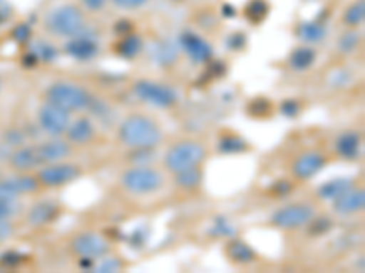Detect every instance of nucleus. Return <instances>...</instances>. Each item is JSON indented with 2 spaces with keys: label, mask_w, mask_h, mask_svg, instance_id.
Masks as SVG:
<instances>
[{
  "label": "nucleus",
  "mask_w": 365,
  "mask_h": 273,
  "mask_svg": "<svg viewBox=\"0 0 365 273\" xmlns=\"http://www.w3.org/2000/svg\"><path fill=\"white\" fill-rule=\"evenodd\" d=\"M119 141L133 149H154L161 144L163 132L154 119L145 115H132L119 126Z\"/></svg>",
  "instance_id": "obj_1"
},
{
  "label": "nucleus",
  "mask_w": 365,
  "mask_h": 273,
  "mask_svg": "<svg viewBox=\"0 0 365 273\" xmlns=\"http://www.w3.org/2000/svg\"><path fill=\"white\" fill-rule=\"evenodd\" d=\"M46 99L57 108L66 109L68 113L83 112L93 104V99L84 87L73 82H66V80H58V82L51 84L46 91Z\"/></svg>",
  "instance_id": "obj_2"
},
{
  "label": "nucleus",
  "mask_w": 365,
  "mask_h": 273,
  "mask_svg": "<svg viewBox=\"0 0 365 273\" xmlns=\"http://www.w3.org/2000/svg\"><path fill=\"white\" fill-rule=\"evenodd\" d=\"M44 26L55 37H77L84 29V15L77 6H58L46 15Z\"/></svg>",
  "instance_id": "obj_3"
},
{
  "label": "nucleus",
  "mask_w": 365,
  "mask_h": 273,
  "mask_svg": "<svg viewBox=\"0 0 365 273\" xmlns=\"http://www.w3.org/2000/svg\"><path fill=\"white\" fill-rule=\"evenodd\" d=\"M207 157V149L201 142L195 141H181L168 149L165 157V166L172 173L188 170L194 166H200Z\"/></svg>",
  "instance_id": "obj_4"
},
{
  "label": "nucleus",
  "mask_w": 365,
  "mask_h": 273,
  "mask_svg": "<svg viewBox=\"0 0 365 273\" xmlns=\"http://www.w3.org/2000/svg\"><path fill=\"white\" fill-rule=\"evenodd\" d=\"M161 171L150 168V166H135L120 177V184L126 191L133 195H148L158 191L163 186Z\"/></svg>",
  "instance_id": "obj_5"
},
{
  "label": "nucleus",
  "mask_w": 365,
  "mask_h": 273,
  "mask_svg": "<svg viewBox=\"0 0 365 273\" xmlns=\"http://www.w3.org/2000/svg\"><path fill=\"white\" fill-rule=\"evenodd\" d=\"M316 217L314 208L309 204H287L272 213L270 223L282 230H298V228L307 226Z\"/></svg>",
  "instance_id": "obj_6"
},
{
  "label": "nucleus",
  "mask_w": 365,
  "mask_h": 273,
  "mask_svg": "<svg viewBox=\"0 0 365 273\" xmlns=\"http://www.w3.org/2000/svg\"><path fill=\"white\" fill-rule=\"evenodd\" d=\"M133 91H135V95L139 99L152 104V106H158V108H170L178 100L174 90H170L168 86H163L159 82H154V80H139L133 86Z\"/></svg>",
  "instance_id": "obj_7"
},
{
  "label": "nucleus",
  "mask_w": 365,
  "mask_h": 273,
  "mask_svg": "<svg viewBox=\"0 0 365 273\" xmlns=\"http://www.w3.org/2000/svg\"><path fill=\"white\" fill-rule=\"evenodd\" d=\"M81 168L75 164H58V162H51L50 166H44L38 171V181L42 186L48 188H58L64 184H70L75 178H79Z\"/></svg>",
  "instance_id": "obj_8"
},
{
  "label": "nucleus",
  "mask_w": 365,
  "mask_h": 273,
  "mask_svg": "<svg viewBox=\"0 0 365 273\" xmlns=\"http://www.w3.org/2000/svg\"><path fill=\"white\" fill-rule=\"evenodd\" d=\"M71 250L79 257H86V259L96 261V259L110 252V245L108 240L104 239L103 235H99V233L88 232L81 233V235H77L71 240Z\"/></svg>",
  "instance_id": "obj_9"
},
{
  "label": "nucleus",
  "mask_w": 365,
  "mask_h": 273,
  "mask_svg": "<svg viewBox=\"0 0 365 273\" xmlns=\"http://www.w3.org/2000/svg\"><path fill=\"white\" fill-rule=\"evenodd\" d=\"M38 122H41V128L46 133L58 136L66 133L68 126H70V113L48 102L38 112Z\"/></svg>",
  "instance_id": "obj_10"
},
{
  "label": "nucleus",
  "mask_w": 365,
  "mask_h": 273,
  "mask_svg": "<svg viewBox=\"0 0 365 273\" xmlns=\"http://www.w3.org/2000/svg\"><path fill=\"white\" fill-rule=\"evenodd\" d=\"M325 162H327V159H325V155L322 151H314V149L312 151H305L292 164V173L299 181H307V178L314 177L318 171L324 170Z\"/></svg>",
  "instance_id": "obj_11"
},
{
  "label": "nucleus",
  "mask_w": 365,
  "mask_h": 273,
  "mask_svg": "<svg viewBox=\"0 0 365 273\" xmlns=\"http://www.w3.org/2000/svg\"><path fill=\"white\" fill-rule=\"evenodd\" d=\"M179 42H181V48L185 50V53H187L195 64H205L212 58V46L208 44L205 38H201L200 35L187 31V33L181 35Z\"/></svg>",
  "instance_id": "obj_12"
},
{
  "label": "nucleus",
  "mask_w": 365,
  "mask_h": 273,
  "mask_svg": "<svg viewBox=\"0 0 365 273\" xmlns=\"http://www.w3.org/2000/svg\"><path fill=\"white\" fill-rule=\"evenodd\" d=\"M97 51H99L97 42L91 37L81 33L77 37H71L66 44V53L77 60H90V58L96 57Z\"/></svg>",
  "instance_id": "obj_13"
},
{
  "label": "nucleus",
  "mask_w": 365,
  "mask_h": 273,
  "mask_svg": "<svg viewBox=\"0 0 365 273\" xmlns=\"http://www.w3.org/2000/svg\"><path fill=\"white\" fill-rule=\"evenodd\" d=\"M332 203H334V211L336 213H340V215H353V213H358V211L364 210L365 191L351 188V190L345 191L341 197H338Z\"/></svg>",
  "instance_id": "obj_14"
},
{
  "label": "nucleus",
  "mask_w": 365,
  "mask_h": 273,
  "mask_svg": "<svg viewBox=\"0 0 365 273\" xmlns=\"http://www.w3.org/2000/svg\"><path fill=\"white\" fill-rule=\"evenodd\" d=\"M66 135H68V142L71 144H88L91 142V139L96 136V128L91 124V120L86 119V117H81L77 119L75 122H70L66 129Z\"/></svg>",
  "instance_id": "obj_15"
},
{
  "label": "nucleus",
  "mask_w": 365,
  "mask_h": 273,
  "mask_svg": "<svg viewBox=\"0 0 365 273\" xmlns=\"http://www.w3.org/2000/svg\"><path fill=\"white\" fill-rule=\"evenodd\" d=\"M9 162H11V166L15 168V170L22 171V173L34 170V168H37V166L42 164L38 149L31 148V146H29V148H19L17 151L11 155Z\"/></svg>",
  "instance_id": "obj_16"
},
{
  "label": "nucleus",
  "mask_w": 365,
  "mask_h": 273,
  "mask_svg": "<svg viewBox=\"0 0 365 273\" xmlns=\"http://www.w3.org/2000/svg\"><path fill=\"white\" fill-rule=\"evenodd\" d=\"M38 155H41L42 164H51L66 159L71 154V146L66 141H50L46 144L38 146Z\"/></svg>",
  "instance_id": "obj_17"
},
{
  "label": "nucleus",
  "mask_w": 365,
  "mask_h": 273,
  "mask_svg": "<svg viewBox=\"0 0 365 273\" xmlns=\"http://www.w3.org/2000/svg\"><path fill=\"white\" fill-rule=\"evenodd\" d=\"M58 206L55 203H37L31 206L28 213V223L35 228L46 226L57 219Z\"/></svg>",
  "instance_id": "obj_18"
},
{
  "label": "nucleus",
  "mask_w": 365,
  "mask_h": 273,
  "mask_svg": "<svg viewBox=\"0 0 365 273\" xmlns=\"http://www.w3.org/2000/svg\"><path fill=\"white\" fill-rule=\"evenodd\" d=\"M225 252H227L228 259L232 262H237V264H249V262L256 261V252L247 245L245 240H230Z\"/></svg>",
  "instance_id": "obj_19"
},
{
  "label": "nucleus",
  "mask_w": 365,
  "mask_h": 273,
  "mask_svg": "<svg viewBox=\"0 0 365 273\" xmlns=\"http://www.w3.org/2000/svg\"><path fill=\"white\" fill-rule=\"evenodd\" d=\"M360 144H361V139L358 133L354 132H347L344 135L338 136L336 141V151L340 157L347 159V161H353L360 155Z\"/></svg>",
  "instance_id": "obj_20"
},
{
  "label": "nucleus",
  "mask_w": 365,
  "mask_h": 273,
  "mask_svg": "<svg viewBox=\"0 0 365 273\" xmlns=\"http://www.w3.org/2000/svg\"><path fill=\"white\" fill-rule=\"evenodd\" d=\"M351 188H353V181L351 178H334V181H329L325 184H322V188L318 190V195L324 200H336L338 197H341Z\"/></svg>",
  "instance_id": "obj_21"
},
{
  "label": "nucleus",
  "mask_w": 365,
  "mask_h": 273,
  "mask_svg": "<svg viewBox=\"0 0 365 273\" xmlns=\"http://www.w3.org/2000/svg\"><path fill=\"white\" fill-rule=\"evenodd\" d=\"M325 33H327V29L319 22H303L298 26V37L305 42H311V44L324 41Z\"/></svg>",
  "instance_id": "obj_22"
},
{
  "label": "nucleus",
  "mask_w": 365,
  "mask_h": 273,
  "mask_svg": "<svg viewBox=\"0 0 365 273\" xmlns=\"http://www.w3.org/2000/svg\"><path fill=\"white\" fill-rule=\"evenodd\" d=\"M141 48H143V41L139 35H123V38L119 41V44H117V53L120 55V57L125 58H135L137 55L141 53Z\"/></svg>",
  "instance_id": "obj_23"
},
{
  "label": "nucleus",
  "mask_w": 365,
  "mask_h": 273,
  "mask_svg": "<svg viewBox=\"0 0 365 273\" xmlns=\"http://www.w3.org/2000/svg\"><path fill=\"white\" fill-rule=\"evenodd\" d=\"M316 60V51L311 50V48H298V50L292 51L291 55V66L294 68L296 71H305L314 64Z\"/></svg>",
  "instance_id": "obj_24"
},
{
  "label": "nucleus",
  "mask_w": 365,
  "mask_h": 273,
  "mask_svg": "<svg viewBox=\"0 0 365 273\" xmlns=\"http://www.w3.org/2000/svg\"><path fill=\"white\" fill-rule=\"evenodd\" d=\"M174 175H175V184H178L179 188H187V190L200 186L201 178H203L200 166H194V168H188V170L178 171V173Z\"/></svg>",
  "instance_id": "obj_25"
},
{
  "label": "nucleus",
  "mask_w": 365,
  "mask_h": 273,
  "mask_svg": "<svg viewBox=\"0 0 365 273\" xmlns=\"http://www.w3.org/2000/svg\"><path fill=\"white\" fill-rule=\"evenodd\" d=\"M249 149V144H247L245 139H241L237 135H225L221 136L220 141V151L227 155H236L241 154V151H247Z\"/></svg>",
  "instance_id": "obj_26"
},
{
  "label": "nucleus",
  "mask_w": 365,
  "mask_h": 273,
  "mask_svg": "<svg viewBox=\"0 0 365 273\" xmlns=\"http://www.w3.org/2000/svg\"><path fill=\"white\" fill-rule=\"evenodd\" d=\"M365 21V4L364 2H354L353 6H349L347 11L344 15V22L349 28H356V26L364 24Z\"/></svg>",
  "instance_id": "obj_27"
},
{
  "label": "nucleus",
  "mask_w": 365,
  "mask_h": 273,
  "mask_svg": "<svg viewBox=\"0 0 365 273\" xmlns=\"http://www.w3.org/2000/svg\"><path fill=\"white\" fill-rule=\"evenodd\" d=\"M245 15L250 22H262L269 15V6L265 0H252L245 8Z\"/></svg>",
  "instance_id": "obj_28"
},
{
  "label": "nucleus",
  "mask_w": 365,
  "mask_h": 273,
  "mask_svg": "<svg viewBox=\"0 0 365 273\" xmlns=\"http://www.w3.org/2000/svg\"><path fill=\"white\" fill-rule=\"evenodd\" d=\"M13 182H15V186L19 188L21 195L35 193V191L38 190V186H41V181H38V177H34V175H28V173L19 175V177L13 178Z\"/></svg>",
  "instance_id": "obj_29"
},
{
  "label": "nucleus",
  "mask_w": 365,
  "mask_h": 273,
  "mask_svg": "<svg viewBox=\"0 0 365 273\" xmlns=\"http://www.w3.org/2000/svg\"><path fill=\"white\" fill-rule=\"evenodd\" d=\"M19 195H21V191L15 186L13 178H9V181L0 178V200H17Z\"/></svg>",
  "instance_id": "obj_30"
},
{
  "label": "nucleus",
  "mask_w": 365,
  "mask_h": 273,
  "mask_svg": "<svg viewBox=\"0 0 365 273\" xmlns=\"http://www.w3.org/2000/svg\"><path fill=\"white\" fill-rule=\"evenodd\" d=\"M307 226H311V230H309V232H311L312 235H324V233H327L329 230L332 228V220L316 219L314 217V219H312Z\"/></svg>",
  "instance_id": "obj_31"
},
{
  "label": "nucleus",
  "mask_w": 365,
  "mask_h": 273,
  "mask_svg": "<svg viewBox=\"0 0 365 273\" xmlns=\"http://www.w3.org/2000/svg\"><path fill=\"white\" fill-rule=\"evenodd\" d=\"M26 261V255H22V253L19 252H6L2 253V257H0V262L4 266H8V268H17L19 264H22V262Z\"/></svg>",
  "instance_id": "obj_32"
},
{
  "label": "nucleus",
  "mask_w": 365,
  "mask_h": 273,
  "mask_svg": "<svg viewBox=\"0 0 365 273\" xmlns=\"http://www.w3.org/2000/svg\"><path fill=\"white\" fill-rule=\"evenodd\" d=\"M272 106H270L269 100L265 99H256L252 104L249 106V112L250 115H256V117H263V115H269Z\"/></svg>",
  "instance_id": "obj_33"
},
{
  "label": "nucleus",
  "mask_w": 365,
  "mask_h": 273,
  "mask_svg": "<svg viewBox=\"0 0 365 273\" xmlns=\"http://www.w3.org/2000/svg\"><path fill=\"white\" fill-rule=\"evenodd\" d=\"M17 200H0V219H11L17 215Z\"/></svg>",
  "instance_id": "obj_34"
},
{
  "label": "nucleus",
  "mask_w": 365,
  "mask_h": 273,
  "mask_svg": "<svg viewBox=\"0 0 365 273\" xmlns=\"http://www.w3.org/2000/svg\"><path fill=\"white\" fill-rule=\"evenodd\" d=\"M358 42H360V37H358V33L344 35V37H341V41H340V50L344 51V53H349V51H353L354 48H356Z\"/></svg>",
  "instance_id": "obj_35"
},
{
  "label": "nucleus",
  "mask_w": 365,
  "mask_h": 273,
  "mask_svg": "<svg viewBox=\"0 0 365 273\" xmlns=\"http://www.w3.org/2000/svg\"><path fill=\"white\" fill-rule=\"evenodd\" d=\"M13 233H15V228H13L11 220L0 219V242H6L8 239H11Z\"/></svg>",
  "instance_id": "obj_36"
},
{
  "label": "nucleus",
  "mask_w": 365,
  "mask_h": 273,
  "mask_svg": "<svg viewBox=\"0 0 365 273\" xmlns=\"http://www.w3.org/2000/svg\"><path fill=\"white\" fill-rule=\"evenodd\" d=\"M112 2L117 6V8L137 9V8H143L145 4H148L150 0H112Z\"/></svg>",
  "instance_id": "obj_37"
},
{
  "label": "nucleus",
  "mask_w": 365,
  "mask_h": 273,
  "mask_svg": "<svg viewBox=\"0 0 365 273\" xmlns=\"http://www.w3.org/2000/svg\"><path fill=\"white\" fill-rule=\"evenodd\" d=\"M299 109H302V106L296 100H285L282 104V113L287 117H296L299 113Z\"/></svg>",
  "instance_id": "obj_38"
},
{
  "label": "nucleus",
  "mask_w": 365,
  "mask_h": 273,
  "mask_svg": "<svg viewBox=\"0 0 365 273\" xmlns=\"http://www.w3.org/2000/svg\"><path fill=\"white\" fill-rule=\"evenodd\" d=\"M291 190H292V184L289 181H278L272 184V191L278 195L291 193Z\"/></svg>",
  "instance_id": "obj_39"
},
{
  "label": "nucleus",
  "mask_w": 365,
  "mask_h": 273,
  "mask_svg": "<svg viewBox=\"0 0 365 273\" xmlns=\"http://www.w3.org/2000/svg\"><path fill=\"white\" fill-rule=\"evenodd\" d=\"M29 33H31V29H29L28 24L19 26L15 31H13V38H17L19 42H26L29 38Z\"/></svg>",
  "instance_id": "obj_40"
},
{
  "label": "nucleus",
  "mask_w": 365,
  "mask_h": 273,
  "mask_svg": "<svg viewBox=\"0 0 365 273\" xmlns=\"http://www.w3.org/2000/svg\"><path fill=\"white\" fill-rule=\"evenodd\" d=\"M227 46L228 48H232V50H240V48H243V46H245V35L243 33L232 35V37L227 41Z\"/></svg>",
  "instance_id": "obj_41"
},
{
  "label": "nucleus",
  "mask_w": 365,
  "mask_h": 273,
  "mask_svg": "<svg viewBox=\"0 0 365 273\" xmlns=\"http://www.w3.org/2000/svg\"><path fill=\"white\" fill-rule=\"evenodd\" d=\"M106 2H108V0H83L84 8H86L88 11H101V9L106 6Z\"/></svg>",
  "instance_id": "obj_42"
},
{
  "label": "nucleus",
  "mask_w": 365,
  "mask_h": 273,
  "mask_svg": "<svg viewBox=\"0 0 365 273\" xmlns=\"http://www.w3.org/2000/svg\"><path fill=\"white\" fill-rule=\"evenodd\" d=\"M120 268V262L117 259H108V261H104L101 264L99 272H117Z\"/></svg>",
  "instance_id": "obj_43"
},
{
  "label": "nucleus",
  "mask_w": 365,
  "mask_h": 273,
  "mask_svg": "<svg viewBox=\"0 0 365 273\" xmlns=\"http://www.w3.org/2000/svg\"><path fill=\"white\" fill-rule=\"evenodd\" d=\"M6 142H9V144H22L24 142V135L21 132H9L6 135Z\"/></svg>",
  "instance_id": "obj_44"
},
{
  "label": "nucleus",
  "mask_w": 365,
  "mask_h": 273,
  "mask_svg": "<svg viewBox=\"0 0 365 273\" xmlns=\"http://www.w3.org/2000/svg\"><path fill=\"white\" fill-rule=\"evenodd\" d=\"M115 29H117V31H120V33L125 31V35H128L130 29H132V26H130L128 21H120V22H117Z\"/></svg>",
  "instance_id": "obj_45"
},
{
  "label": "nucleus",
  "mask_w": 365,
  "mask_h": 273,
  "mask_svg": "<svg viewBox=\"0 0 365 273\" xmlns=\"http://www.w3.org/2000/svg\"><path fill=\"white\" fill-rule=\"evenodd\" d=\"M0 178H2V173H0Z\"/></svg>",
  "instance_id": "obj_46"
}]
</instances>
